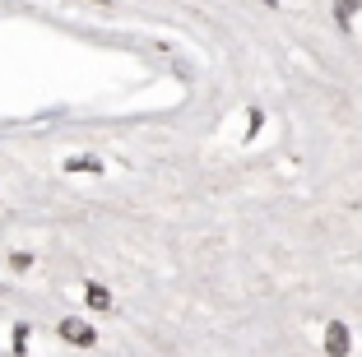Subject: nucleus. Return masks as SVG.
<instances>
[{"label": "nucleus", "mask_w": 362, "mask_h": 357, "mask_svg": "<svg viewBox=\"0 0 362 357\" xmlns=\"http://www.w3.org/2000/svg\"><path fill=\"white\" fill-rule=\"evenodd\" d=\"M265 5H279V0H265Z\"/></svg>", "instance_id": "nucleus-6"}, {"label": "nucleus", "mask_w": 362, "mask_h": 357, "mask_svg": "<svg viewBox=\"0 0 362 357\" xmlns=\"http://www.w3.org/2000/svg\"><path fill=\"white\" fill-rule=\"evenodd\" d=\"M84 302L93 306V311H112V293H107L103 283H84Z\"/></svg>", "instance_id": "nucleus-3"}, {"label": "nucleus", "mask_w": 362, "mask_h": 357, "mask_svg": "<svg viewBox=\"0 0 362 357\" xmlns=\"http://www.w3.org/2000/svg\"><path fill=\"white\" fill-rule=\"evenodd\" d=\"M353 14H358V0H334V19H339L344 28L353 23Z\"/></svg>", "instance_id": "nucleus-4"}, {"label": "nucleus", "mask_w": 362, "mask_h": 357, "mask_svg": "<svg viewBox=\"0 0 362 357\" xmlns=\"http://www.w3.org/2000/svg\"><path fill=\"white\" fill-rule=\"evenodd\" d=\"M349 348H353L349 325H344V320H330V325H325V353L330 357H349Z\"/></svg>", "instance_id": "nucleus-2"}, {"label": "nucleus", "mask_w": 362, "mask_h": 357, "mask_svg": "<svg viewBox=\"0 0 362 357\" xmlns=\"http://www.w3.org/2000/svg\"><path fill=\"white\" fill-rule=\"evenodd\" d=\"M65 172H103V163H98V158H70Z\"/></svg>", "instance_id": "nucleus-5"}, {"label": "nucleus", "mask_w": 362, "mask_h": 357, "mask_svg": "<svg viewBox=\"0 0 362 357\" xmlns=\"http://www.w3.org/2000/svg\"><path fill=\"white\" fill-rule=\"evenodd\" d=\"M93 5H103V0H93Z\"/></svg>", "instance_id": "nucleus-7"}, {"label": "nucleus", "mask_w": 362, "mask_h": 357, "mask_svg": "<svg viewBox=\"0 0 362 357\" xmlns=\"http://www.w3.org/2000/svg\"><path fill=\"white\" fill-rule=\"evenodd\" d=\"M61 339H65V344H75V348H93L98 344L93 325H84V320H75V315H65V320H61Z\"/></svg>", "instance_id": "nucleus-1"}]
</instances>
